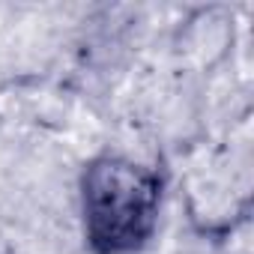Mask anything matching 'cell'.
Returning a JSON list of instances; mask_svg holds the SVG:
<instances>
[{
  "label": "cell",
  "mask_w": 254,
  "mask_h": 254,
  "mask_svg": "<svg viewBox=\"0 0 254 254\" xmlns=\"http://www.w3.org/2000/svg\"><path fill=\"white\" fill-rule=\"evenodd\" d=\"M168 180L126 153H96L78 174L81 236L90 254H141L159 233Z\"/></svg>",
  "instance_id": "6da1fadb"
}]
</instances>
